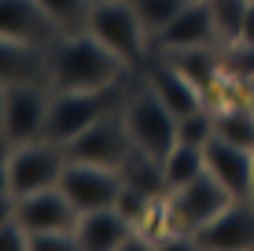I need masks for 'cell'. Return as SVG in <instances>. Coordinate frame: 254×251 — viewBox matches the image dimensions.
<instances>
[{"mask_svg": "<svg viewBox=\"0 0 254 251\" xmlns=\"http://www.w3.org/2000/svg\"><path fill=\"white\" fill-rule=\"evenodd\" d=\"M126 63L89 30H66L48 45V89L107 92L115 89Z\"/></svg>", "mask_w": 254, "mask_h": 251, "instance_id": "obj_1", "label": "cell"}, {"mask_svg": "<svg viewBox=\"0 0 254 251\" xmlns=\"http://www.w3.org/2000/svg\"><path fill=\"white\" fill-rule=\"evenodd\" d=\"M122 118H126V129H129V141L133 148H140L151 159H166L177 144V115L166 107V100L147 85L140 89L133 100L122 107Z\"/></svg>", "mask_w": 254, "mask_h": 251, "instance_id": "obj_2", "label": "cell"}, {"mask_svg": "<svg viewBox=\"0 0 254 251\" xmlns=\"http://www.w3.org/2000/svg\"><path fill=\"white\" fill-rule=\"evenodd\" d=\"M85 30H89L96 41H103L126 67H133V63L144 59L147 30H144V22H140V15L133 11L129 0H103V4H92Z\"/></svg>", "mask_w": 254, "mask_h": 251, "instance_id": "obj_3", "label": "cell"}, {"mask_svg": "<svg viewBox=\"0 0 254 251\" xmlns=\"http://www.w3.org/2000/svg\"><path fill=\"white\" fill-rule=\"evenodd\" d=\"M236 200L229 188L221 185L214 174H199L195 181H188L185 188H173L166 196V214H170V229H181V233H195L199 226H206L210 218L225 211Z\"/></svg>", "mask_w": 254, "mask_h": 251, "instance_id": "obj_4", "label": "cell"}, {"mask_svg": "<svg viewBox=\"0 0 254 251\" xmlns=\"http://www.w3.org/2000/svg\"><path fill=\"white\" fill-rule=\"evenodd\" d=\"M111 89L107 92H66V89H52L48 103V122H45V141L63 148L66 141H74L81 129H89L96 118L111 115Z\"/></svg>", "mask_w": 254, "mask_h": 251, "instance_id": "obj_5", "label": "cell"}, {"mask_svg": "<svg viewBox=\"0 0 254 251\" xmlns=\"http://www.w3.org/2000/svg\"><path fill=\"white\" fill-rule=\"evenodd\" d=\"M70 163H96V167H111L118 170L126 163V155L133 152V141H129V129L122 111H111V115L96 118L89 129L74 137V141L63 144Z\"/></svg>", "mask_w": 254, "mask_h": 251, "instance_id": "obj_6", "label": "cell"}, {"mask_svg": "<svg viewBox=\"0 0 254 251\" xmlns=\"http://www.w3.org/2000/svg\"><path fill=\"white\" fill-rule=\"evenodd\" d=\"M66 167V152L52 141H30V144H15L11 159H7V177H11V192L15 196H30L41 188L59 185Z\"/></svg>", "mask_w": 254, "mask_h": 251, "instance_id": "obj_7", "label": "cell"}, {"mask_svg": "<svg viewBox=\"0 0 254 251\" xmlns=\"http://www.w3.org/2000/svg\"><path fill=\"white\" fill-rule=\"evenodd\" d=\"M48 103H52V89H48L45 82L7 85V100H4V118H0V129L11 137V144H30V141H41V137H45Z\"/></svg>", "mask_w": 254, "mask_h": 251, "instance_id": "obj_8", "label": "cell"}, {"mask_svg": "<svg viewBox=\"0 0 254 251\" xmlns=\"http://www.w3.org/2000/svg\"><path fill=\"white\" fill-rule=\"evenodd\" d=\"M59 188L70 203L77 207V214L85 211H100V207H115L122 192V177L111 167H96V163H70L63 167Z\"/></svg>", "mask_w": 254, "mask_h": 251, "instance_id": "obj_9", "label": "cell"}, {"mask_svg": "<svg viewBox=\"0 0 254 251\" xmlns=\"http://www.w3.org/2000/svg\"><path fill=\"white\" fill-rule=\"evenodd\" d=\"M15 222L30 233H66L77 226V207L63 196V188L52 185L41 188V192L19 196V207H15Z\"/></svg>", "mask_w": 254, "mask_h": 251, "instance_id": "obj_10", "label": "cell"}, {"mask_svg": "<svg viewBox=\"0 0 254 251\" xmlns=\"http://www.w3.org/2000/svg\"><path fill=\"white\" fill-rule=\"evenodd\" d=\"M191 237L206 251H254V203L232 200L217 218L199 226Z\"/></svg>", "mask_w": 254, "mask_h": 251, "instance_id": "obj_11", "label": "cell"}, {"mask_svg": "<svg viewBox=\"0 0 254 251\" xmlns=\"http://www.w3.org/2000/svg\"><path fill=\"white\" fill-rule=\"evenodd\" d=\"M162 52H181V48H214L221 45L214 26V11H210V0H188L181 7V15L173 19L166 30L155 33Z\"/></svg>", "mask_w": 254, "mask_h": 251, "instance_id": "obj_12", "label": "cell"}, {"mask_svg": "<svg viewBox=\"0 0 254 251\" xmlns=\"http://www.w3.org/2000/svg\"><path fill=\"white\" fill-rule=\"evenodd\" d=\"M203 159H206V174H214L236 200H251V177H254V152L251 148H240V144L214 137L203 148Z\"/></svg>", "mask_w": 254, "mask_h": 251, "instance_id": "obj_13", "label": "cell"}, {"mask_svg": "<svg viewBox=\"0 0 254 251\" xmlns=\"http://www.w3.org/2000/svg\"><path fill=\"white\" fill-rule=\"evenodd\" d=\"M0 37L48 48L59 37V26L41 11L37 0H0Z\"/></svg>", "mask_w": 254, "mask_h": 251, "instance_id": "obj_14", "label": "cell"}, {"mask_svg": "<svg viewBox=\"0 0 254 251\" xmlns=\"http://www.w3.org/2000/svg\"><path fill=\"white\" fill-rule=\"evenodd\" d=\"M133 233H136V226L122 218L118 207L85 211V214H77V226H74V237L81 240L85 251H115L118 244H126Z\"/></svg>", "mask_w": 254, "mask_h": 251, "instance_id": "obj_15", "label": "cell"}, {"mask_svg": "<svg viewBox=\"0 0 254 251\" xmlns=\"http://www.w3.org/2000/svg\"><path fill=\"white\" fill-rule=\"evenodd\" d=\"M45 82L48 85V48L0 37V85Z\"/></svg>", "mask_w": 254, "mask_h": 251, "instance_id": "obj_16", "label": "cell"}, {"mask_svg": "<svg viewBox=\"0 0 254 251\" xmlns=\"http://www.w3.org/2000/svg\"><path fill=\"white\" fill-rule=\"evenodd\" d=\"M147 85L166 100V107H170L177 118L188 115V111H195V107H203V92H199L195 85L170 63V59H162V63L151 67V82H147Z\"/></svg>", "mask_w": 254, "mask_h": 251, "instance_id": "obj_17", "label": "cell"}, {"mask_svg": "<svg viewBox=\"0 0 254 251\" xmlns=\"http://www.w3.org/2000/svg\"><path fill=\"white\" fill-rule=\"evenodd\" d=\"M118 177H122V185H129V188H140V192H147V196H155V200H166V177H162V163L159 159H151V155H144L140 148H133L126 155V163L118 167Z\"/></svg>", "mask_w": 254, "mask_h": 251, "instance_id": "obj_18", "label": "cell"}, {"mask_svg": "<svg viewBox=\"0 0 254 251\" xmlns=\"http://www.w3.org/2000/svg\"><path fill=\"white\" fill-rule=\"evenodd\" d=\"M166 59H170L199 92H210L217 85V78H221V63H217L214 48H181V52H166Z\"/></svg>", "mask_w": 254, "mask_h": 251, "instance_id": "obj_19", "label": "cell"}, {"mask_svg": "<svg viewBox=\"0 0 254 251\" xmlns=\"http://www.w3.org/2000/svg\"><path fill=\"white\" fill-rule=\"evenodd\" d=\"M206 170V159H203V148H191V144H173V152L162 159V177H166V188H185L188 181H195L199 174ZM166 192V196H170Z\"/></svg>", "mask_w": 254, "mask_h": 251, "instance_id": "obj_20", "label": "cell"}, {"mask_svg": "<svg viewBox=\"0 0 254 251\" xmlns=\"http://www.w3.org/2000/svg\"><path fill=\"white\" fill-rule=\"evenodd\" d=\"M214 137L254 152V111L251 107H221V111H214Z\"/></svg>", "mask_w": 254, "mask_h": 251, "instance_id": "obj_21", "label": "cell"}, {"mask_svg": "<svg viewBox=\"0 0 254 251\" xmlns=\"http://www.w3.org/2000/svg\"><path fill=\"white\" fill-rule=\"evenodd\" d=\"M247 7H251V0H210V11H214V26H217L221 45L240 41L243 19H247Z\"/></svg>", "mask_w": 254, "mask_h": 251, "instance_id": "obj_22", "label": "cell"}, {"mask_svg": "<svg viewBox=\"0 0 254 251\" xmlns=\"http://www.w3.org/2000/svg\"><path fill=\"white\" fill-rule=\"evenodd\" d=\"M37 4H41V11L59 26V33L85 30L89 11H92V0H37Z\"/></svg>", "mask_w": 254, "mask_h": 251, "instance_id": "obj_23", "label": "cell"}, {"mask_svg": "<svg viewBox=\"0 0 254 251\" xmlns=\"http://www.w3.org/2000/svg\"><path fill=\"white\" fill-rule=\"evenodd\" d=\"M133 4V11L140 15V22H144V30L151 33H159V30H166L173 19L181 15V7L188 4V0H129Z\"/></svg>", "mask_w": 254, "mask_h": 251, "instance_id": "obj_24", "label": "cell"}, {"mask_svg": "<svg viewBox=\"0 0 254 251\" xmlns=\"http://www.w3.org/2000/svg\"><path fill=\"white\" fill-rule=\"evenodd\" d=\"M177 141L181 144H191V148H206L214 141V111L206 107H195L188 115L177 118Z\"/></svg>", "mask_w": 254, "mask_h": 251, "instance_id": "obj_25", "label": "cell"}, {"mask_svg": "<svg viewBox=\"0 0 254 251\" xmlns=\"http://www.w3.org/2000/svg\"><path fill=\"white\" fill-rule=\"evenodd\" d=\"M115 207H118V214H122L126 222H133L136 229H144V226H147V218L155 214V207H159V200H155V196H147V192H140V188L122 185V192H118Z\"/></svg>", "mask_w": 254, "mask_h": 251, "instance_id": "obj_26", "label": "cell"}, {"mask_svg": "<svg viewBox=\"0 0 254 251\" xmlns=\"http://www.w3.org/2000/svg\"><path fill=\"white\" fill-rule=\"evenodd\" d=\"M30 251H85V248L74 237V229H66V233H33Z\"/></svg>", "mask_w": 254, "mask_h": 251, "instance_id": "obj_27", "label": "cell"}, {"mask_svg": "<svg viewBox=\"0 0 254 251\" xmlns=\"http://www.w3.org/2000/svg\"><path fill=\"white\" fill-rule=\"evenodd\" d=\"M155 251H206L191 233H181V229H166L155 237Z\"/></svg>", "mask_w": 254, "mask_h": 251, "instance_id": "obj_28", "label": "cell"}, {"mask_svg": "<svg viewBox=\"0 0 254 251\" xmlns=\"http://www.w3.org/2000/svg\"><path fill=\"white\" fill-rule=\"evenodd\" d=\"M0 251H30V233H26L19 222L0 226Z\"/></svg>", "mask_w": 254, "mask_h": 251, "instance_id": "obj_29", "label": "cell"}, {"mask_svg": "<svg viewBox=\"0 0 254 251\" xmlns=\"http://www.w3.org/2000/svg\"><path fill=\"white\" fill-rule=\"evenodd\" d=\"M115 251H155V237H147V233H133V237L126 240V244H118Z\"/></svg>", "mask_w": 254, "mask_h": 251, "instance_id": "obj_30", "label": "cell"}, {"mask_svg": "<svg viewBox=\"0 0 254 251\" xmlns=\"http://www.w3.org/2000/svg\"><path fill=\"white\" fill-rule=\"evenodd\" d=\"M15 207H19V196H0V226H7V222H15Z\"/></svg>", "mask_w": 254, "mask_h": 251, "instance_id": "obj_31", "label": "cell"}, {"mask_svg": "<svg viewBox=\"0 0 254 251\" xmlns=\"http://www.w3.org/2000/svg\"><path fill=\"white\" fill-rule=\"evenodd\" d=\"M240 41H243V45H251V48H254V0H251V7H247V19H243Z\"/></svg>", "mask_w": 254, "mask_h": 251, "instance_id": "obj_32", "label": "cell"}, {"mask_svg": "<svg viewBox=\"0 0 254 251\" xmlns=\"http://www.w3.org/2000/svg\"><path fill=\"white\" fill-rule=\"evenodd\" d=\"M11 148H15V144H11V137H7L4 129H0V163H7V159H11Z\"/></svg>", "mask_w": 254, "mask_h": 251, "instance_id": "obj_33", "label": "cell"}, {"mask_svg": "<svg viewBox=\"0 0 254 251\" xmlns=\"http://www.w3.org/2000/svg\"><path fill=\"white\" fill-rule=\"evenodd\" d=\"M7 192H11V177H7V163H0V196H7Z\"/></svg>", "mask_w": 254, "mask_h": 251, "instance_id": "obj_34", "label": "cell"}, {"mask_svg": "<svg viewBox=\"0 0 254 251\" xmlns=\"http://www.w3.org/2000/svg\"><path fill=\"white\" fill-rule=\"evenodd\" d=\"M4 100H7V85H0V118H4Z\"/></svg>", "mask_w": 254, "mask_h": 251, "instance_id": "obj_35", "label": "cell"}, {"mask_svg": "<svg viewBox=\"0 0 254 251\" xmlns=\"http://www.w3.org/2000/svg\"><path fill=\"white\" fill-rule=\"evenodd\" d=\"M251 203H254V177H251Z\"/></svg>", "mask_w": 254, "mask_h": 251, "instance_id": "obj_36", "label": "cell"}, {"mask_svg": "<svg viewBox=\"0 0 254 251\" xmlns=\"http://www.w3.org/2000/svg\"><path fill=\"white\" fill-rule=\"evenodd\" d=\"M92 4H103V0H92Z\"/></svg>", "mask_w": 254, "mask_h": 251, "instance_id": "obj_37", "label": "cell"}, {"mask_svg": "<svg viewBox=\"0 0 254 251\" xmlns=\"http://www.w3.org/2000/svg\"><path fill=\"white\" fill-rule=\"evenodd\" d=\"M251 111H254V107H251Z\"/></svg>", "mask_w": 254, "mask_h": 251, "instance_id": "obj_38", "label": "cell"}]
</instances>
